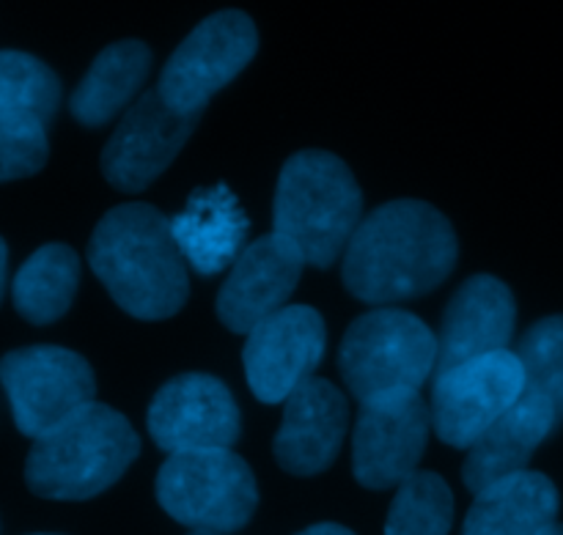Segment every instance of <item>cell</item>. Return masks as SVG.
Returning a JSON list of instances; mask_svg holds the SVG:
<instances>
[{
    "label": "cell",
    "mask_w": 563,
    "mask_h": 535,
    "mask_svg": "<svg viewBox=\"0 0 563 535\" xmlns=\"http://www.w3.org/2000/svg\"><path fill=\"white\" fill-rule=\"evenodd\" d=\"M449 220L423 201H394L357 225L344 253V286L363 302L390 305L438 289L456 264Z\"/></svg>",
    "instance_id": "obj_1"
},
{
    "label": "cell",
    "mask_w": 563,
    "mask_h": 535,
    "mask_svg": "<svg viewBox=\"0 0 563 535\" xmlns=\"http://www.w3.org/2000/svg\"><path fill=\"white\" fill-rule=\"evenodd\" d=\"M88 264L130 316L159 322L181 311L190 291L170 220L148 203H124L99 220Z\"/></svg>",
    "instance_id": "obj_2"
},
{
    "label": "cell",
    "mask_w": 563,
    "mask_h": 535,
    "mask_svg": "<svg viewBox=\"0 0 563 535\" xmlns=\"http://www.w3.org/2000/svg\"><path fill=\"white\" fill-rule=\"evenodd\" d=\"M141 454V439L121 412L88 404L33 439L25 483L47 500H88L113 487Z\"/></svg>",
    "instance_id": "obj_3"
},
{
    "label": "cell",
    "mask_w": 563,
    "mask_h": 535,
    "mask_svg": "<svg viewBox=\"0 0 563 535\" xmlns=\"http://www.w3.org/2000/svg\"><path fill=\"white\" fill-rule=\"evenodd\" d=\"M361 214V187L335 154L289 157L275 190V234L295 245L306 264L330 267L346 253L363 223Z\"/></svg>",
    "instance_id": "obj_4"
},
{
    "label": "cell",
    "mask_w": 563,
    "mask_h": 535,
    "mask_svg": "<svg viewBox=\"0 0 563 535\" xmlns=\"http://www.w3.org/2000/svg\"><path fill=\"white\" fill-rule=\"evenodd\" d=\"M339 368L361 404L418 393L438 368V338L412 313L379 308L346 330Z\"/></svg>",
    "instance_id": "obj_5"
},
{
    "label": "cell",
    "mask_w": 563,
    "mask_h": 535,
    "mask_svg": "<svg viewBox=\"0 0 563 535\" xmlns=\"http://www.w3.org/2000/svg\"><path fill=\"white\" fill-rule=\"evenodd\" d=\"M157 500L185 527L236 533L258 503L251 467L231 450H196L168 456L157 476Z\"/></svg>",
    "instance_id": "obj_6"
},
{
    "label": "cell",
    "mask_w": 563,
    "mask_h": 535,
    "mask_svg": "<svg viewBox=\"0 0 563 535\" xmlns=\"http://www.w3.org/2000/svg\"><path fill=\"white\" fill-rule=\"evenodd\" d=\"M0 382L11 401L14 423L25 437L38 439L82 406L93 404L91 366L60 346H25L0 360Z\"/></svg>",
    "instance_id": "obj_7"
},
{
    "label": "cell",
    "mask_w": 563,
    "mask_h": 535,
    "mask_svg": "<svg viewBox=\"0 0 563 535\" xmlns=\"http://www.w3.org/2000/svg\"><path fill=\"white\" fill-rule=\"evenodd\" d=\"M526 393V377L515 352H493L449 371L434 374L432 426L451 448H467L506 415Z\"/></svg>",
    "instance_id": "obj_8"
},
{
    "label": "cell",
    "mask_w": 563,
    "mask_h": 535,
    "mask_svg": "<svg viewBox=\"0 0 563 535\" xmlns=\"http://www.w3.org/2000/svg\"><path fill=\"white\" fill-rule=\"evenodd\" d=\"M256 49L258 33L251 16L218 11L176 47L159 75L157 93L176 113H201L203 104L251 64Z\"/></svg>",
    "instance_id": "obj_9"
},
{
    "label": "cell",
    "mask_w": 563,
    "mask_h": 535,
    "mask_svg": "<svg viewBox=\"0 0 563 535\" xmlns=\"http://www.w3.org/2000/svg\"><path fill=\"white\" fill-rule=\"evenodd\" d=\"M432 412L421 393L361 404L352 434V470L366 489L401 487L418 472Z\"/></svg>",
    "instance_id": "obj_10"
},
{
    "label": "cell",
    "mask_w": 563,
    "mask_h": 535,
    "mask_svg": "<svg viewBox=\"0 0 563 535\" xmlns=\"http://www.w3.org/2000/svg\"><path fill=\"white\" fill-rule=\"evenodd\" d=\"M148 432L170 456L231 450L240 437V410L220 379L209 374H181L154 395Z\"/></svg>",
    "instance_id": "obj_11"
},
{
    "label": "cell",
    "mask_w": 563,
    "mask_h": 535,
    "mask_svg": "<svg viewBox=\"0 0 563 535\" xmlns=\"http://www.w3.org/2000/svg\"><path fill=\"white\" fill-rule=\"evenodd\" d=\"M324 355V322L308 305H286L247 333L245 374L253 395L264 404H280L300 384L313 379Z\"/></svg>",
    "instance_id": "obj_12"
},
{
    "label": "cell",
    "mask_w": 563,
    "mask_h": 535,
    "mask_svg": "<svg viewBox=\"0 0 563 535\" xmlns=\"http://www.w3.org/2000/svg\"><path fill=\"white\" fill-rule=\"evenodd\" d=\"M201 113H176L157 88L146 91L115 126L102 152V174L115 190L141 192L168 168Z\"/></svg>",
    "instance_id": "obj_13"
},
{
    "label": "cell",
    "mask_w": 563,
    "mask_h": 535,
    "mask_svg": "<svg viewBox=\"0 0 563 535\" xmlns=\"http://www.w3.org/2000/svg\"><path fill=\"white\" fill-rule=\"evenodd\" d=\"M306 258L278 234L256 239L242 250L218 294V316L231 333H253L264 319L284 311L297 289Z\"/></svg>",
    "instance_id": "obj_14"
},
{
    "label": "cell",
    "mask_w": 563,
    "mask_h": 535,
    "mask_svg": "<svg viewBox=\"0 0 563 535\" xmlns=\"http://www.w3.org/2000/svg\"><path fill=\"white\" fill-rule=\"evenodd\" d=\"M346 399L328 379H308L286 399L275 459L291 476H319L339 456L346 434Z\"/></svg>",
    "instance_id": "obj_15"
},
{
    "label": "cell",
    "mask_w": 563,
    "mask_h": 535,
    "mask_svg": "<svg viewBox=\"0 0 563 535\" xmlns=\"http://www.w3.org/2000/svg\"><path fill=\"white\" fill-rule=\"evenodd\" d=\"M515 297L504 280L493 275H476L465 280L445 311L434 374L493 352H504L515 333Z\"/></svg>",
    "instance_id": "obj_16"
},
{
    "label": "cell",
    "mask_w": 563,
    "mask_h": 535,
    "mask_svg": "<svg viewBox=\"0 0 563 535\" xmlns=\"http://www.w3.org/2000/svg\"><path fill=\"white\" fill-rule=\"evenodd\" d=\"M559 426V415L544 399L522 393V399L495 421L467 454L462 478L473 494L528 470L533 450Z\"/></svg>",
    "instance_id": "obj_17"
},
{
    "label": "cell",
    "mask_w": 563,
    "mask_h": 535,
    "mask_svg": "<svg viewBox=\"0 0 563 535\" xmlns=\"http://www.w3.org/2000/svg\"><path fill=\"white\" fill-rule=\"evenodd\" d=\"M245 212L225 185L192 192L187 207L170 220V234L181 258L198 275H218L236 264L247 239Z\"/></svg>",
    "instance_id": "obj_18"
},
{
    "label": "cell",
    "mask_w": 563,
    "mask_h": 535,
    "mask_svg": "<svg viewBox=\"0 0 563 535\" xmlns=\"http://www.w3.org/2000/svg\"><path fill=\"white\" fill-rule=\"evenodd\" d=\"M559 516V489L542 472H520L476 494L462 535H539Z\"/></svg>",
    "instance_id": "obj_19"
},
{
    "label": "cell",
    "mask_w": 563,
    "mask_h": 535,
    "mask_svg": "<svg viewBox=\"0 0 563 535\" xmlns=\"http://www.w3.org/2000/svg\"><path fill=\"white\" fill-rule=\"evenodd\" d=\"M152 66V49L135 38L104 47L69 99V110L80 124L102 126L132 102Z\"/></svg>",
    "instance_id": "obj_20"
},
{
    "label": "cell",
    "mask_w": 563,
    "mask_h": 535,
    "mask_svg": "<svg viewBox=\"0 0 563 535\" xmlns=\"http://www.w3.org/2000/svg\"><path fill=\"white\" fill-rule=\"evenodd\" d=\"M80 280V258L66 245H44L14 275L11 297L22 319L53 324L69 311Z\"/></svg>",
    "instance_id": "obj_21"
},
{
    "label": "cell",
    "mask_w": 563,
    "mask_h": 535,
    "mask_svg": "<svg viewBox=\"0 0 563 535\" xmlns=\"http://www.w3.org/2000/svg\"><path fill=\"white\" fill-rule=\"evenodd\" d=\"M60 102V82L47 64L27 53H0V121L47 126Z\"/></svg>",
    "instance_id": "obj_22"
},
{
    "label": "cell",
    "mask_w": 563,
    "mask_h": 535,
    "mask_svg": "<svg viewBox=\"0 0 563 535\" xmlns=\"http://www.w3.org/2000/svg\"><path fill=\"white\" fill-rule=\"evenodd\" d=\"M454 522V494L434 472H412L396 492L385 535H449Z\"/></svg>",
    "instance_id": "obj_23"
},
{
    "label": "cell",
    "mask_w": 563,
    "mask_h": 535,
    "mask_svg": "<svg viewBox=\"0 0 563 535\" xmlns=\"http://www.w3.org/2000/svg\"><path fill=\"white\" fill-rule=\"evenodd\" d=\"M526 377V393L548 401L563 421V316L533 324L515 349Z\"/></svg>",
    "instance_id": "obj_24"
},
{
    "label": "cell",
    "mask_w": 563,
    "mask_h": 535,
    "mask_svg": "<svg viewBox=\"0 0 563 535\" xmlns=\"http://www.w3.org/2000/svg\"><path fill=\"white\" fill-rule=\"evenodd\" d=\"M47 148L44 126L0 121V181L38 174L47 163Z\"/></svg>",
    "instance_id": "obj_25"
},
{
    "label": "cell",
    "mask_w": 563,
    "mask_h": 535,
    "mask_svg": "<svg viewBox=\"0 0 563 535\" xmlns=\"http://www.w3.org/2000/svg\"><path fill=\"white\" fill-rule=\"evenodd\" d=\"M297 535H355V533L346 531V527H341V525H333V522H322V525H313Z\"/></svg>",
    "instance_id": "obj_26"
},
{
    "label": "cell",
    "mask_w": 563,
    "mask_h": 535,
    "mask_svg": "<svg viewBox=\"0 0 563 535\" xmlns=\"http://www.w3.org/2000/svg\"><path fill=\"white\" fill-rule=\"evenodd\" d=\"M5 267H9V250H5V242L0 239V300L5 291Z\"/></svg>",
    "instance_id": "obj_27"
},
{
    "label": "cell",
    "mask_w": 563,
    "mask_h": 535,
    "mask_svg": "<svg viewBox=\"0 0 563 535\" xmlns=\"http://www.w3.org/2000/svg\"><path fill=\"white\" fill-rule=\"evenodd\" d=\"M539 535H563V525H561V522H553V525L544 527V531Z\"/></svg>",
    "instance_id": "obj_28"
},
{
    "label": "cell",
    "mask_w": 563,
    "mask_h": 535,
    "mask_svg": "<svg viewBox=\"0 0 563 535\" xmlns=\"http://www.w3.org/2000/svg\"><path fill=\"white\" fill-rule=\"evenodd\" d=\"M190 535H218V533H207V531H192Z\"/></svg>",
    "instance_id": "obj_29"
},
{
    "label": "cell",
    "mask_w": 563,
    "mask_h": 535,
    "mask_svg": "<svg viewBox=\"0 0 563 535\" xmlns=\"http://www.w3.org/2000/svg\"><path fill=\"white\" fill-rule=\"evenodd\" d=\"M38 535H44V533H38Z\"/></svg>",
    "instance_id": "obj_30"
}]
</instances>
